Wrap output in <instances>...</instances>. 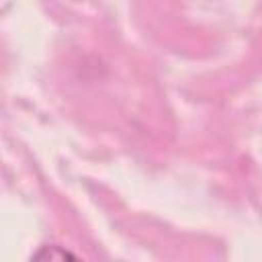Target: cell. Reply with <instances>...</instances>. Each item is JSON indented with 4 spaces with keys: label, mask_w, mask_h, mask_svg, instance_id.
<instances>
[{
    "label": "cell",
    "mask_w": 262,
    "mask_h": 262,
    "mask_svg": "<svg viewBox=\"0 0 262 262\" xmlns=\"http://www.w3.org/2000/svg\"><path fill=\"white\" fill-rule=\"evenodd\" d=\"M35 258H59V260H66V258H74V254H70L68 250H63V248H59V246H43L37 254H35Z\"/></svg>",
    "instance_id": "obj_1"
}]
</instances>
